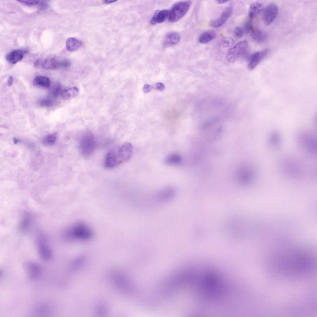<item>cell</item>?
<instances>
[{
	"label": "cell",
	"mask_w": 317,
	"mask_h": 317,
	"mask_svg": "<svg viewBox=\"0 0 317 317\" xmlns=\"http://www.w3.org/2000/svg\"><path fill=\"white\" fill-rule=\"evenodd\" d=\"M297 158L286 156L281 158L278 163L279 168L282 175L292 180H299L309 176L308 166Z\"/></svg>",
	"instance_id": "6da1fadb"
},
{
	"label": "cell",
	"mask_w": 317,
	"mask_h": 317,
	"mask_svg": "<svg viewBox=\"0 0 317 317\" xmlns=\"http://www.w3.org/2000/svg\"><path fill=\"white\" fill-rule=\"evenodd\" d=\"M93 232L87 224L76 222L68 228L64 234L65 238L69 241H85L91 239Z\"/></svg>",
	"instance_id": "7a4b0ae2"
},
{
	"label": "cell",
	"mask_w": 317,
	"mask_h": 317,
	"mask_svg": "<svg viewBox=\"0 0 317 317\" xmlns=\"http://www.w3.org/2000/svg\"><path fill=\"white\" fill-rule=\"evenodd\" d=\"M295 140L297 145L306 153L311 156H316L317 153V137L315 135L307 132H299Z\"/></svg>",
	"instance_id": "3957f363"
},
{
	"label": "cell",
	"mask_w": 317,
	"mask_h": 317,
	"mask_svg": "<svg viewBox=\"0 0 317 317\" xmlns=\"http://www.w3.org/2000/svg\"><path fill=\"white\" fill-rule=\"evenodd\" d=\"M191 4L189 1H182L175 3L169 11V21L176 22L183 17L188 11Z\"/></svg>",
	"instance_id": "277c9868"
},
{
	"label": "cell",
	"mask_w": 317,
	"mask_h": 317,
	"mask_svg": "<svg viewBox=\"0 0 317 317\" xmlns=\"http://www.w3.org/2000/svg\"><path fill=\"white\" fill-rule=\"evenodd\" d=\"M96 147V142L93 135L90 133L84 135L80 139L79 149L81 154L87 157L90 156L94 151Z\"/></svg>",
	"instance_id": "5b68a950"
},
{
	"label": "cell",
	"mask_w": 317,
	"mask_h": 317,
	"mask_svg": "<svg viewBox=\"0 0 317 317\" xmlns=\"http://www.w3.org/2000/svg\"><path fill=\"white\" fill-rule=\"evenodd\" d=\"M248 46V42L246 40L237 43L228 50L226 56L227 60L231 62L235 61L245 53Z\"/></svg>",
	"instance_id": "8992f818"
},
{
	"label": "cell",
	"mask_w": 317,
	"mask_h": 317,
	"mask_svg": "<svg viewBox=\"0 0 317 317\" xmlns=\"http://www.w3.org/2000/svg\"><path fill=\"white\" fill-rule=\"evenodd\" d=\"M244 166L240 169V181L245 185L251 184L256 180L257 171L255 167L252 165H246Z\"/></svg>",
	"instance_id": "52a82bcc"
},
{
	"label": "cell",
	"mask_w": 317,
	"mask_h": 317,
	"mask_svg": "<svg viewBox=\"0 0 317 317\" xmlns=\"http://www.w3.org/2000/svg\"><path fill=\"white\" fill-rule=\"evenodd\" d=\"M279 8L276 4L271 3L268 5L265 9L263 14V19L265 24H271L278 15Z\"/></svg>",
	"instance_id": "ba28073f"
},
{
	"label": "cell",
	"mask_w": 317,
	"mask_h": 317,
	"mask_svg": "<svg viewBox=\"0 0 317 317\" xmlns=\"http://www.w3.org/2000/svg\"><path fill=\"white\" fill-rule=\"evenodd\" d=\"M24 267L28 277L31 280L37 279L41 275V267L35 262L31 261H27L24 263Z\"/></svg>",
	"instance_id": "9c48e42d"
},
{
	"label": "cell",
	"mask_w": 317,
	"mask_h": 317,
	"mask_svg": "<svg viewBox=\"0 0 317 317\" xmlns=\"http://www.w3.org/2000/svg\"><path fill=\"white\" fill-rule=\"evenodd\" d=\"M37 246L41 258L44 261L50 259L52 257V252L44 239L42 237L40 238L37 241Z\"/></svg>",
	"instance_id": "30bf717a"
},
{
	"label": "cell",
	"mask_w": 317,
	"mask_h": 317,
	"mask_svg": "<svg viewBox=\"0 0 317 317\" xmlns=\"http://www.w3.org/2000/svg\"><path fill=\"white\" fill-rule=\"evenodd\" d=\"M232 11L231 6L227 7L222 13L220 16L210 22V25L214 28H219L222 26L231 16Z\"/></svg>",
	"instance_id": "8fae6325"
},
{
	"label": "cell",
	"mask_w": 317,
	"mask_h": 317,
	"mask_svg": "<svg viewBox=\"0 0 317 317\" xmlns=\"http://www.w3.org/2000/svg\"><path fill=\"white\" fill-rule=\"evenodd\" d=\"M268 51V49H265L253 54L250 58L248 68L250 70L254 69L267 55Z\"/></svg>",
	"instance_id": "7c38bea8"
},
{
	"label": "cell",
	"mask_w": 317,
	"mask_h": 317,
	"mask_svg": "<svg viewBox=\"0 0 317 317\" xmlns=\"http://www.w3.org/2000/svg\"><path fill=\"white\" fill-rule=\"evenodd\" d=\"M282 137L278 132L275 131L271 133L267 139V145L271 149H277L281 146Z\"/></svg>",
	"instance_id": "4fadbf2b"
},
{
	"label": "cell",
	"mask_w": 317,
	"mask_h": 317,
	"mask_svg": "<svg viewBox=\"0 0 317 317\" xmlns=\"http://www.w3.org/2000/svg\"><path fill=\"white\" fill-rule=\"evenodd\" d=\"M132 151L133 147L132 144L129 142L126 143L119 149V157L122 160L127 161L130 158Z\"/></svg>",
	"instance_id": "5bb4252c"
},
{
	"label": "cell",
	"mask_w": 317,
	"mask_h": 317,
	"mask_svg": "<svg viewBox=\"0 0 317 317\" xmlns=\"http://www.w3.org/2000/svg\"><path fill=\"white\" fill-rule=\"evenodd\" d=\"M24 56V51L20 50L17 49L13 50L7 54L5 58L10 63L15 64L20 61Z\"/></svg>",
	"instance_id": "9a60e30c"
},
{
	"label": "cell",
	"mask_w": 317,
	"mask_h": 317,
	"mask_svg": "<svg viewBox=\"0 0 317 317\" xmlns=\"http://www.w3.org/2000/svg\"><path fill=\"white\" fill-rule=\"evenodd\" d=\"M180 40V36L179 33L175 32L168 33L166 35L163 41L164 47H167L177 45Z\"/></svg>",
	"instance_id": "2e32d148"
},
{
	"label": "cell",
	"mask_w": 317,
	"mask_h": 317,
	"mask_svg": "<svg viewBox=\"0 0 317 317\" xmlns=\"http://www.w3.org/2000/svg\"><path fill=\"white\" fill-rule=\"evenodd\" d=\"M169 13V11L167 9L156 11L150 20L151 24L154 25L163 22L168 17Z\"/></svg>",
	"instance_id": "e0dca14e"
},
{
	"label": "cell",
	"mask_w": 317,
	"mask_h": 317,
	"mask_svg": "<svg viewBox=\"0 0 317 317\" xmlns=\"http://www.w3.org/2000/svg\"><path fill=\"white\" fill-rule=\"evenodd\" d=\"M117 163V158L115 153L112 151L107 152L104 162L105 167L107 169L113 168L116 166Z\"/></svg>",
	"instance_id": "ac0fdd59"
},
{
	"label": "cell",
	"mask_w": 317,
	"mask_h": 317,
	"mask_svg": "<svg viewBox=\"0 0 317 317\" xmlns=\"http://www.w3.org/2000/svg\"><path fill=\"white\" fill-rule=\"evenodd\" d=\"M263 7L262 4L258 2L251 4L249 8L248 15L250 19H253L257 17L262 11Z\"/></svg>",
	"instance_id": "d6986e66"
},
{
	"label": "cell",
	"mask_w": 317,
	"mask_h": 317,
	"mask_svg": "<svg viewBox=\"0 0 317 317\" xmlns=\"http://www.w3.org/2000/svg\"><path fill=\"white\" fill-rule=\"evenodd\" d=\"M82 45V42L80 40L73 37L68 38L66 41V48L70 52L76 51Z\"/></svg>",
	"instance_id": "ffe728a7"
},
{
	"label": "cell",
	"mask_w": 317,
	"mask_h": 317,
	"mask_svg": "<svg viewBox=\"0 0 317 317\" xmlns=\"http://www.w3.org/2000/svg\"><path fill=\"white\" fill-rule=\"evenodd\" d=\"M61 62L54 58L50 57L44 61L42 64V67L46 69H55L62 67Z\"/></svg>",
	"instance_id": "44dd1931"
},
{
	"label": "cell",
	"mask_w": 317,
	"mask_h": 317,
	"mask_svg": "<svg viewBox=\"0 0 317 317\" xmlns=\"http://www.w3.org/2000/svg\"><path fill=\"white\" fill-rule=\"evenodd\" d=\"M33 83L34 85L40 87L45 88H48L50 85V81L47 77L37 76L33 79Z\"/></svg>",
	"instance_id": "7402d4cb"
},
{
	"label": "cell",
	"mask_w": 317,
	"mask_h": 317,
	"mask_svg": "<svg viewBox=\"0 0 317 317\" xmlns=\"http://www.w3.org/2000/svg\"><path fill=\"white\" fill-rule=\"evenodd\" d=\"M79 90L76 87L66 89L61 91L60 96L64 100H68L76 97L78 94Z\"/></svg>",
	"instance_id": "603a6c76"
},
{
	"label": "cell",
	"mask_w": 317,
	"mask_h": 317,
	"mask_svg": "<svg viewBox=\"0 0 317 317\" xmlns=\"http://www.w3.org/2000/svg\"><path fill=\"white\" fill-rule=\"evenodd\" d=\"M216 37V33L213 31H208L203 33L199 36L198 41L201 43L205 44L209 43Z\"/></svg>",
	"instance_id": "cb8c5ba5"
},
{
	"label": "cell",
	"mask_w": 317,
	"mask_h": 317,
	"mask_svg": "<svg viewBox=\"0 0 317 317\" xmlns=\"http://www.w3.org/2000/svg\"><path fill=\"white\" fill-rule=\"evenodd\" d=\"M182 161L181 156L178 154L173 153L168 155L165 158L166 163L169 165H177L180 164Z\"/></svg>",
	"instance_id": "d4e9b609"
},
{
	"label": "cell",
	"mask_w": 317,
	"mask_h": 317,
	"mask_svg": "<svg viewBox=\"0 0 317 317\" xmlns=\"http://www.w3.org/2000/svg\"><path fill=\"white\" fill-rule=\"evenodd\" d=\"M175 191L171 189H167L158 194L157 199L161 201H166L171 199L175 195Z\"/></svg>",
	"instance_id": "484cf974"
},
{
	"label": "cell",
	"mask_w": 317,
	"mask_h": 317,
	"mask_svg": "<svg viewBox=\"0 0 317 317\" xmlns=\"http://www.w3.org/2000/svg\"><path fill=\"white\" fill-rule=\"evenodd\" d=\"M253 39L256 42L261 43L263 42L267 38L266 34L258 29L254 30L252 33Z\"/></svg>",
	"instance_id": "4316f807"
},
{
	"label": "cell",
	"mask_w": 317,
	"mask_h": 317,
	"mask_svg": "<svg viewBox=\"0 0 317 317\" xmlns=\"http://www.w3.org/2000/svg\"><path fill=\"white\" fill-rule=\"evenodd\" d=\"M56 139V134L54 132L45 137L43 139L42 142L45 145L51 146L55 143Z\"/></svg>",
	"instance_id": "83f0119b"
},
{
	"label": "cell",
	"mask_w": 317,
	"mask_h": 317,
	"mask_svg": "<svg viewBox=\"0 0 317 317\" xmlns=\"http://www.w3.org/2000/svg\"><path fill=\"white\" fill-rule=\"evenodd\" d=\"M61 86L59 83H56L53 86L51 91V94L53 97L57 98L61 92Z\"/></svg>",
	"instance_id": "f1b7e54d"
},
{
	"label": "cell",
	"mask_w": 317,
	"mask_h": 317,
	"mask_svg": "<svg viewBox=\"0 0 317 317\" xmlns=\"http://www.w3.org/2000/svg\"><path fill=\"white\" fill-rule=\"evenodd\" d=\"M234 40L232 38L230 37H225L223 41V46L225 47L231 46L234 44Z\"/></svg>",
	"instance_id": "f546056e"
},
{
	"label": "cell",
	"mask_w": 317,
	"mask_h": 317,
	"mask_svg": "<svg viewBox=\"0 0 317 317\" xmlns=\"http://www.w3.org/2000/svg\"><path fill=\"white\" fill-rule=\"evenodd\" d=\"M53 101L49 98L43 99L40 101V102L41 106L47 107L52 106L53 105Z\"/></svg>",
	"instance_id": "4dcf8cb0"
},
{
	"label": "cell",
	"mask_w": 317,
	"mask_h": 317,
	"mask_svg": "<svg viewBox=\"0 0 317 317\" xmlns=\"http://www.w3.org/2000/svg\"><path fill=\"white\" fill-rule=\"evenodd\" d=\"M17 1L23 4L29 6L37 4L40 2L38 0H19Z\"/></svg>",
	"instance_id": "1f68e13d"
},
{
	"label": "cell",
	"mask_w": 317,
	"mask_h": 317,
	"mask_svg": "<svg viewBox=\"0 0 317 317\" xmlns=\"http://www.w3.org/2000/svg\"><path fill=\"white\" fill-rule=\"evenodd\" d=\"M252 24L250 21H247L244 25V30L245 33H248L252 28Z\"/></svg>",
	"instance_id": "d6a6232c"
},
{
	"label": "cell",
	"mask_w": 317,
	"mask_h": 317,
	"mask_svg": "<svg viewBox=\"0 0 317 317\" xmlns=\"http://www.w3.org/2000/svg\"><path fill=\"white\" fill-rule=\"evenodd\" d=\"M234 34L236 37L238 38L241 37L243 34L242 29L239 27H236L234 31Z\"/></svg>",
	"instance_id": "836d02e7"
},
{
	"label": "cell",
	"mask_w": 317,
	"mask_h": 317,
	"mask_svg": "<svg viewBox=\"0 0 317 317\" xmlns=\"http://www.w3.org/2000/svg\"><path fill=\"white\" fill-rule=\"evenodd\" d=\"M155 88L158 90L163 91L165 89V86L163 83L159 82L155 84Z\"/></svg>",
	"instance_id": "e575fe53"
},
{
	"label": "cell",
	"mask_w": 317,
	"mask_h": 317,
	"mask_svg": "<svg viewBox=\"0 0 317 317\" xmlns=\"http://www.w3.org/2000/svg\"><path fill=\"white\" fill-rule=\"evenodd\" d=\"M152 88V87L151 85L145 84L144 86L143 90L144 93H148L151 90Z\"/></svg>",
	"instance_id": "d590c367"
},
{
	"label": "cell",
	"mask_w": 317,
	"mask_h": 317,
	"mask_svg": "<svg viewBox=\"0 0 317 317\" xmlns=\"http://www.w3.org/2000/svg\"><path fill=\"white\" fill-rule=\"evenodd\" d=\"M14 81L13 77L11 76H10L7 80V85L9 86H11Z\"/></svg>",
	"instance_id": "8d00e7d4"
},
{
	"label": "cell",
	"mask_w": 317,
	"mask_h": 317,
	"mask_svg": "<svg viewBox=\"0 0 317 317\" xmlns=\"http://www.w3.org/2000/svg\"><path fill=\"white\" fill-rule=\"evenodd\" d=\"M228 1V0H217L216 1L217 3L219 4H222L225 3Z\"/></svg>",
	"instance_id": "74e56055"
},
{
	"label": "cell",
	"mask_w": 317,
	"mask_h": 317,
	"mask_svg": "<svg viewBox=\"0 0 317 317\" xmlns=\"http://www.w3.org/2000/svg\"><path fill=\"white\" fill-rule=\"evenodd\" d=\"M39 62H40L39 59H37L34 62V66L36 67H37L39 65Z\"/></svg>",
	"instance_id": "f35d334b"
},
{
	"label": "cell",
	"mask_w": 317,
	"mask_h": 317,
	"mask_svg": "<svg viewBox=\"0 0 317 317\" xmlns=\"http://www.w3.org/2000/svg\"><path fill=\"white\" fill-rule=\"evenodd\" d=\"M115 1L113 0H107L105 1L104 2L105 3H111L113 2H115Z\"/></svg>",
	"instance_id": "ab89813d"
},
{
	"label": "cell",
	"mask_w": 317,
	"mask_h": 317,
	"mask_svg": "<svg viewBox=\"0 0 317 317\" xmlns=\"http://www.w3.org/2000/svg\"><path fill=\"white\" fill-rule=\"evenodd\" d=\"M14 142H15V143H17L19 141L17 139H16L15 138L14 139Z\"/></svg>",
	"instance_id": "60d3db41"
}]
</instances>
